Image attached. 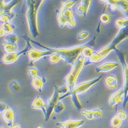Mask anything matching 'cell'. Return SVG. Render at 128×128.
Masks as SVG:
<instances>
[{"instance_id": "cell-3", "label": "cell", "mask_w": 128, "mask_h": 128, "mask_svg": "<svg viewBox=\"0 0 128 128\" xmlns=\"http://www.w3.org/2000/svg\"><path fill=\"white\" fill-rule=\"evenodd\" d=\"M44 0H26L28 9L26 18L29 32L34 38L40 36L38 25V12L40 7Z\"/></svg>"}, {"instance_id": "cell-41", "label": "cell", "mask_w": 128, "mask_h": 128, "mask_svg": "<svg viewBox=\"0 0 128 128\" xmlns=\"http://www.w3.org/2000/svg\"><path fill=\"white\" fill-rule=\"evenodd\" d=\"M58 91L60 94H65L69 91V89L67 86H64L62 87H58Z\"/></svg>"}, {"instance_id": "cell-14", "label": "cell", "mask_w": 128, "mask_h": 128, "mask_svg": "<svg viewBox=\"0 0 128 128\" xmlns=\"http://www.w3.org/2000/svg\"><path fill=\"white\" fill-rule=\"evenodd\" d=\"M1 114L3 119L7 123V125L12 128L14 125V112L12 109L8 106L7 109Z\"/></svg>"}, {"instance_id": "cell-37", "label": "cell", "mask_w": 128, "mask_h": 128, "mask_svg": "<svg viewBox=\"0 0 128 128\" xmlns=\"http://www.w3.org/2000/svg\"><path fill=\"white\" fill-rule=\"evenodd\" d=\"M116 115L122 120H125L127 118V115L126 112L122 110H120L116 112Z\"/></svg>"}, {"instance_id": "cell-25", "label": "cell", "mask_w": 128, "mask_h": 128, "mask_svg": "<svg viewBox=\"0 0 128 128\" xmlns=\"http://www.w3.org/2000/svg\"><path fill=\"white\" fill-rule=\"evenodd\" d=\"M122 121L120 118H118L116 115L112 117L110 120V124L112 128H119L120 127L122 124Z\"/></svg>"}, {"instance_id": "cell-19", "label": "cell", "mask_w": 128, "mask_h": 128, "mask_svg": "<svg viewBox=\"0 0 128 128\" xmlns=\"http://www.w3.org/2000/svg\"><path fill=\"white\" fill-rule=\"evenodd\" d=\"M32 86L38 92L41 93L42 90V87L44 84L42 78L37 76L35 78H32Z\"/></svg>"}, {"instance_id": "cell-46", "label": "cell", "mask_w": 128, "mask_h": 128, "mask_svg": "<svg viewBox=\"0 0 128 128\" xmlns=\"http://www.w3.org/2000/svg\"></svg>"}, {"instance_id": "cell-24", "label": "cell", "mask_w": 128, "mask_h": 128, "mask_svg": "<svg viewBox=\"0 0 128 128\" xmlns=\"http://www.w3.org/2000/svg\"><path fill=\"white\" fill-rule=\"evenodd\" d=\"M115 25L120 28L126 27L128 26V18H118L115 20L114 22Z\"/></svg>"}, {"instance_id": "cell-2", "label": "cell", "mask_w": 128, "mask_h": 128, "mask_svg": "<svg viewBox=\"0 0 128 128\" xmlns=\"http://www.w3.org/2000/svg\"><path fill=\"white\" fill-rule=\"evenodd\" d=\"M128 38V26L120 28L110 43L98 51L95 52L92 56L84 62V66H88L90 64L100 62L107 57L112 51L114 50L116 52L118 50L117 46Z\"/></svg>"}, {"instance_id": "cell-9", "label": "cell", "mask_w": 128, "mask_h": 128, "mask_svg": "<svg viewBox=\"0 0 128 128\" xmlns=\"http://www.w3.org/2000/svg\"><path fill=\"white\" fill-rule=\"evenodd\" d=\"M117 56L122 66L124 80V90L125 91V96L124 100L126 98L128 93V65L126 62V56L124 53L120 50H118L116 51Z\"/></svg>"}, {"instance_id": "cell-39", "label": "cell", "mask_w": 128, "mask_h": 128, "mask_svg": "<svg viewBox=\"0 0 128 128\" xmlns=\"http://www.w3.org/2000/svg\"><path fill=\"white\" fill-rule=\"evenodd\" d=\"M91 3V0H81V4L86 7L88 10L89 9Z\"/></svg>"}, {"instance_id": "cell-40", "label": "cell", "mask_w": 128, "mask_h": 128, "mask_svg": "<svg viewBox=\"0 0 128 128\" xmlns=\"http://www.w3.org/2000/svg\"><path fill=\"white\" fill-rule=\"evenodd\" d=\"M76 23L74 18H72L71 20H70L67 23V25L70 28H73L76 26Z\"/></svg>"}, {"instance_id": "cell-43", "label": "cell", "mask_w": 128, "mask_h": 128, "mask_svg": "<svg viewBox=\"0 0 128 128\" xmlns=\"http://www.w3.org/2000/svg\"><path fill=\"white\" fill-rule=\"evenodd\" d=\"M5 34V32L4 31H3V30L1 28V29H0V36H1V37H2V36H4Z\"/></svg>"}, {"instance_id": "cell-16", "label": "cell", "mask_w": 128, "mask_h": 128, "mask_svg": "<svg viewBox=\"0 0 128 128\" xmlns=\"http://www.w3.org/2000/svg\"><path fill=\"white\" fill-rule=\"evenodd\" d=\"M32 108L35 109L40 110L43 113L45 118L47 117V112H46V108L44 102V101L42 100V98L40 97L39 96H37L32 102L31 104Z\"/></svg>"}, {"instance_id": "cell-8", "label": "cell", "mask_w": 128, "mask_h": 128, "mask_svg": "<svg viewBox=\"0 0 128 128\" xmlns=\"http://www.w3.org/2000/svg\"><path fill=\"white\" fill-rule=\"evenodd\" d=\"M60 93L58 91V87L56 86H54V92H53L52 96L48 100L47 104L46 106V112H47V117L45 119V121H48L50 120V117L53 112V109L54 106L57 104L58 102L60 100L59 98Z\"/></svg>"}, {"instance_id": "cell-21", "label": "cell", "mask_w": 128, "mask_h": 128, "mask_svg": "<svg viewBox=\"0 0 128 128\" xmlns=\"http://www.w3.org/2000/svg\"><path fill=\"white\" fill-rule=\"evenodd\" d=\"M94 49L91 46H88L84 47L82 52H81V55L84 58L86 59H89L94 53Z\"/></svg>"}, {"instance_id": "cell-33", "label": "cell", "mask_w": 128, "mask_h": 128, "mask_svg": "<svg viewBox=\"0 0 128 128\" xmlns=\"http://www.w3.org/2000/svg\"><path fill=\"white\" fill-rule=\"evenodd\" d=\"M5 40L9 42L16 43L18 41V37L16 34H11L6 35L5 38Z\"/></svg>"}, {"instance_id": "cell-45", "label": "cell", "mask_w": 128, "mask_h": 128, "mask_svg": "<svg viewBox=\"0 0 128 128\" xmlns=\"http://www.w3.org/2000/svg\"><path fill=\"white\" fill-rule=\"evenodd\" d=\"M98 1H99L100 2L104 3H106V0H98Z\"/></svg>"}, {"instance_id": "cell-10", "label": "cell", "mask_w": 128, "mask_h": 128, "mask_svg": "<svg viewBox=\"0 0 128 128\" xmlns=\"http://www.w3.org/2000/svg\"><path fill=\"white\" fill-rule=\"evenodd\" d=\"M72 18H73V16L72 8L58 10L57 19L60 27L62 28L67 25L68 21Z\"/></svg>"}, {"instance_id": "cell-27", "label": "cell", "mask_w": 128, "mask_h": 128, "mask_svg": "<svg viewBox=\"0 0 128 128\" xmlns=\"http://www.w3.org/2000/svg\"><path fill=\"white\" fill-rule=\"evenodd\" d=\"M9 89L12 92H18L21 90L22 88L16 81L13 80L9 84Z\"/></svg>"}, {"instance_id": "cell-32", "label": "cell", "mask_w": 128, "mask_h": 128, "mask_svg": "<svg viewBox=\"0 0 128 128\" xmlns=\"http://www.w3.org/2000/svg\"><path fill=\"white\" fill-rule=\"evenodd\" d=\"M65 106H64L62 102L59 100L57 104L54 106V108L53 109V112L56 113V114H59L62 112L64 110H65Z\"/></svg>"}, {"instance_id": "cell-5", "label": "cell", "mask_w": 128, "mask_h": 128, "mask_svg": "<svg viewBox=\"0 0 128 128\" xmlns=\"http://www.w3.org/2000/svg\"><path fill=\"white\" fill-rule=\"evenodd\" d=\"M102 78V76H100L98 78H94L92 80L84 82L82 83L79 84L76 87L74 88L73 90L70 91H68L65 94H64L62 96H60V100L65 98L73 94H82L84 92H86L87 90H88L90 88H91L94 84L98 82Z\"/></svg>"}, {"instance_id": "cell-18", "label": "cell", "mask_w": 128, "mask_h": 128, "mask_svg": "<svg viewBox=\"0 0 128 128\" xmlns=\"http://www.w3.org/2000/svg\"><path fill=\"white\" fill-rule=\"evenodd\" d=\"M2 47L3 50L7 53L16 52L18 51V45L17 43H13L5 41V40L2 42Z\"/></svg>"}, {"instance_id": "cell-17", "label": "cell", "mask_w": 128, "mask_h": 128, "mask_svg": "<svg viewBox=\"0 0 128 128\" xmlns=\"http://www.w3.org/2000/svg\"><path fill=\"white\" fill-rule=\"evenodd\" d=\"M104 84L108 88L114 89L118 86V80L114 74H109L104 78Z\"/></svg>"}, {"instance_id": "cell-4", "label": "cell", "mask_w": 128, "mask_h": 128, "mask_svg": "<svg viewBox=\"0 0 128 128\" xmlns=\"http://www.w3.org/2000/svg\"><path fill=\"white\" fill-rule=\"evenodd\" d=\"M84 58L80 54L76 62L74 64L70 72L64 79V82L69 89L71 91L76 87L78 76L84 66Z\"/></svg>"}, {"instance_id": "cell-15", "label": "cell", "mask_w": 128, "mask_h": 128, "mask_svg": "<svg viewBox=\"0 0 128 128\" xmlns=\"http://www.w3.org/2000/svg\"><path fill=\"white\" fill-rule=\"evenodd\" d=\"M20 2V0H12L8 4H5L3 1H1V14L12 13V8Z\"/></svg>"}, {"instance_id": "cell-42", "label": "cell", "mask_w": 128, "mask_h": 128, "mask_svg": "<svg viewBox=\"0 0 128 128\" xmlns=\"http://www.w3.org/2000/svg\"><path fill=\"white\" fill-rule=\"evenodd\" d=\"M8 106L6 104L1 102V104H0V111H1V113H2L4 111H5L8 108Z\"/></svg>"}, {"instance_id": "cell-31", "label": "cell", "mask_w": 128, "mask_h": 128, "mask_svg": "<svg viewBox=\"0 0 128 128\" xmlns=\"http://www.w3.org/2000/svg\"><path fill=\"white\" fill-rule=\"evenodd\" d=\"M60 56L56 52H53L49 56V60L51 64H56L60 60Z\"/></svg>"}, {"instance_id": "cell-11", "label": "cell", "mask_w": 128, "mask_h": 128, "mask_svg": "<svg viewBox=\"0 0 128 128\" xmlns=\"http://www.w3.org/2000/svg\"><path fill=\"white\" fill-rule=\"evenodd\" d=\"M124 96L125 91L124 88H122L112 95L109 100V104L110 106L112 107V106L117 105L120 102H123Z\"/></svg>"}, {"instance_id": "cell-26", "label": "cell", "mask_w": 128, "mask_h": 128, "mask_svg": "<svg viewBox=\"0 0 128 128\" xmlns=\"http://www.w3.org/2000/svg\"><path fill=\"white\" fill-rule=\"evenodd\" d=\"M88 10H88L86 7L84 6L81 3L78 4L76 7V12L78 14L81 16H87V13L88 12Z\"/></svg>"}, {"instance_id": "cell-1", "label": "cell", "mask_w": 128, "mask_h": 128, "mask_svg": "<svg viewBox=\"0 0 128 128\" xmlns=\"http://www.w3.org/2000/svg\"><path fill=\"white\" fill-rule=\"evenodd\" d=\"M29 40L32 43L37 45L42 48L45 50H49L51 51L52 53L56 52L60 56L61 59L64 60V61L71 66H73L74 64L76 62L79 56L81 54V52L82 49L88 46H92L95 44L96 36L93 38L91 40L88 41L86 43L72 48H68V49H58V48H52L47 47L45 45H42V44L36 42L34 40L29 38Z\"/></svg>"}, {"instance_id": "cell-35", "label": "cell", "mask_w": 128, "mask_h": 128, "mask_svg": "<svg viewBox=\"0 0 128 128\" xmlns=\"http://www.w3.org/2000/svg\"><path fill=\"white\" fill-rule=\"evenodd\" d=\"M38 69L35 67H30L28 68V73L30 77L31 78H34L38 76Z\"/></svg>"}, {"instance_id": "cell-29", "label": "cell", "mask_w": 128, "mask_h": 128, "mask_svg": "<svg viewBox=\"0 0 128 128\" xmlns=\"http://www.w3.org/2000/svg\"><path fill=\"white\" fill-rule=\"evenodd\" d=\"M111 20V18L110 15L106 12H103L100 16V22L104 24H108Z\"/></svg>"}, {"instance_id": "cell-44", "label": "cell", "mask_w": 128, "mask_h": 128, "mask_svg": "<svg viewBox=\"0 0 128 128\" xmlns=\"http://www.w3.org/2000/svg\"><path fill=\"white\" fill-rule=\"evenodd\" d=\"M12 128H20V126L19 124H14L12 126Z\"/></svg>"}, {"instance_id": "cell-38", "label": "cell", "mask_w": 128, "mask_h": 128, "mask_svg": "<svg viewBox=\"0 0 128 128\" xmlns=\"http://www.w3.org/2000/svg\"><path fill=\"white\" fill-rule=\"evenodd\" d=\"M93 112V116L94 118H97L98 117H100L102 116V110L100 108H97L94 110Z\"/></svg>"}, {"instance_id": "cell-7", "label": "cell", "mask_w": 128, "mask_h": 128, "mask_svg": "<svg viewBox=\"0 0 128 128\" xmlns=\"http://www.w3.org/2000/svg\"><path fill=\"white\" fill-rule=\"evenodd\" d=\"M24 38L25 39L26 41V46L25 48L19 52H14V53H6L5 54L2 58V61L5 64H12L15 62L19 58V57L22 55L24 53H25L26 52L28 51L29 48V45L30 44V40L29 38L27 37L25 38L24 36Z\"/></svg>"}, {"instance_id": "cell-13", "label": "cell", "mask_w": 128, "mask_h": 128, "mask_svg": "<svg viewBox=\"0 0 128 128\" xmlns=\"http://www.w3.org/2000/svg\"><path fill=\"white\" fill-rule=\"evenodd\" d=\"M119 65L120 64L118 62H106L98 67H97L95 69V70L97 73L108 72L118 67Z\"/></svg>"}, {"instance_id": "cell-34", "label": "cell", "mask_w": 128, "mask_h": 128, "mask_svg": "<svg viewBox=\"0 0 128 128\" xmlns=\"http://www.w3.org/2000/svg\"><path fill=\"white\" fill-rule=\"evenodd\" d=\"M81 113L86 116L88 120H92L94 119L93 116V112L92 111H89L86 109H82Z\"/></svg>"}, {"instance_id": "cell-20", "label": "cell", "mask_w": 128, "mask_h": 128, "mask_svg": "<svg viewBox=\"0 0 128 128\" xmlns=\"http://www.w3.org/2000/svg\"><path fill=\"white\" fill-rule=\"evenodd\" d=\"M116 3L124 15L128 18V0H116Z\"/></svg>"}, {"instance_id": "cell-28", "label": "cell", "mask_w": 128, "mask_h": 128, "mask_svg": "<svg viewBox=\"0 0 128 128\" xmlns=\"http://www.w3.org/2000/svg\"><path fill=\"white\" fill-rule=\"evenodd\" d=\"M78 1L79 0H68L62 4L59 10H62L67 8H72Z\"/></svg>"}, {"instance_id": "cell-36", "label": "cell", "mask_w": 128, "mask_h": 128, "mask_svg": "<svg viewBox=\"0 0 128 128\" xmlns=\"http://www.w3.org/2000/svg\"><path fill=\"white\" fill-rule=\"evenodd\" d=\"M90 35V32L87 31H83L80 32L78 35L77 38L78 40H84L87 38Z\"/></svg>"}, {"instance_id": "cell-6", "label": "cell", "mask_w": 128, "mask_h": 128, "mask_svg": "<svg viewBox=\"0 0 128 128\" xmlns=\"http://www.w3.org/2000/svg\"><path fill=\"white\" fill-rule=\"evenodd\" d=\"M40 51L36 49L31 45V42L29 45V48L27 51V54L29 60V65H34V63L41 58L50 56L52 54V52L50 51Z\"/></svg>"}, {"instance_id": "cell-30", "label": "cell", "mask_w": 128, "mask_h": 128, "mask_svg": "<svg viewBox=\"0 0 128 128\" xmlns=\"http://www.w3.org/2000/svg\"><path fill=\"white\" fill-rule=\"evenodd\" d=\"M71 98H72V101L73 102V104L74 106H76V108L78 109V110H81L82 106V104H80V102L78 98V96L76 94H73L71 95Z\"/></svg>"}, {"instance_id": "cell-23", "label": "cell", "mask_w": 128, "mask_h": 128, "mask_svg": "<svg viewBox=\"0 0 128 128\" xmlns=\"http://www.w3.org/2000/svg\"><path fill=\"white\" fill-rule=\"evenodd\" d=\"M1 28L3 30L5 34L7 35L12 33L14 26L12 25L11 23H1Z\"/></svg>"}, {"instance_id": "cell-12", "label": "cell", "mask_w": 128, "mask_h": 128, "mask_svg": "<svg viewBox=\"0 0 128 128\" xmlns=\"http://www.w3.org/2000/svg\"><path fill=\"white\" fill-rule=\"evenodd\" d=\"M85 123L84 120H68L64 122H58L56 125L64 128H77Z\"/></svg>"}, {"instance_id": "cell-22", "label": "cell", "mask_w": 128, "mask_h": 128, "mask_svg": "<svg viewBox=\"0 0 128 128\" xmlns=\"http://www.w3.org/2000/svg\"><path fill=\"white\" fill-rule=\"evenodd\" d=\"M16 14L13 12L10 14H1V23H12L14 18L16 17Z\"/></svg>"}]
</instances>
